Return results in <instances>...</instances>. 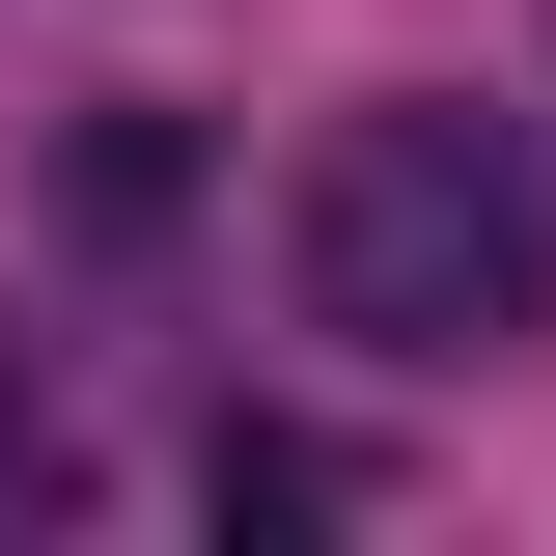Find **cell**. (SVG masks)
I'll use <instances>...</instances> for the list:
<instances>
[{"label":"cell","instance_id":"cell-1","mask_svg":"<svg viewBox=\"0 0 556 556\" xmlns=\"http://www.w3.org/2000/svg\"><path fill=\"white\" fill-rule=\"evenodd\" d=\"M278 278H306L334 362H501V334L556 306V167H529V112L362 84V112L306 139V195H278Z\"/></svg>","mask_w":556,"mask_h":556},{"label":"cell","instance_id":"cell-2","mask_svg":"<svg viewBox=\"0 0 556 556\" xmlns=\"http://www.w3.org/2000/svg\"><path fill=\"white\" fill-rule=\"evenodd\" d=\"M223 529H362V445H306V417H223Z\"/></svg>","mask_w":556,"mask_h":556}]
</instances>
